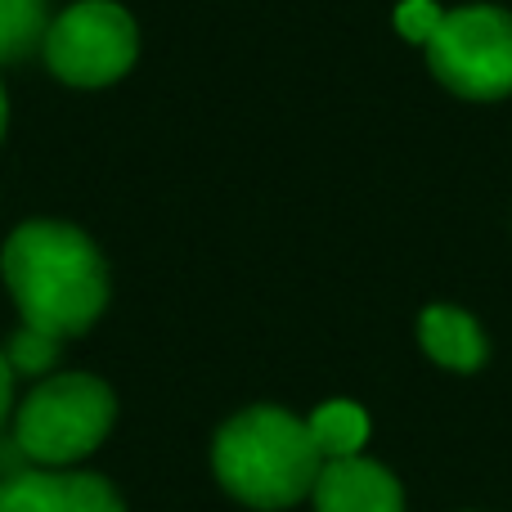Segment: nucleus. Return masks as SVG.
I'll use <instances>...</instances> for the list:
<instances>
[{
	"mask_svg": "<svg viewBox=\"0 0 512 512\" xmlns=\"http://www.w3.org/2000/svg\"><path fill=\"white\" fill-rule=\"evenodd\" d=\"M5 360L14 373H45L54 360H59V342L45 333H32V328H18L9 351H5Z\"/></svg>",
	"mask_w": 512,
	"mask_h": 512,
	"instance_id": "11",
	"label": "nucleus"
},
{
	"mask_svg": "<svg viewBox=\"0 0 512 512\" xmlns=\"http://www.w3.org/2000/svg\"><path fill=\"white\" fill-rule=\"evenodd\" d=\"M50 32V0H0V63H23Z\"/></svg>",
	"mask_w": 512,
	"mask_h": 512,
	"instance_id": "10",
	"label": "nucleus"
},
{
	"mask_svg": "<svg viewBox=\"0 0 512 512\" xmlns=\"http://www.w3.org/2000/svg\"><path fill=\"white\" fill-rule=\"evenodd\" d=\"M310 441L319 445L324 459H351L369 441V414L355 400H324L315 414L306 418Z\"/></svg>",
	"mask_w": 512,
	"mask_h": 512,
	"instance_id": "9",
	"label": "nucleus"
},
{
	"mask_svg": "<svg viewBox=\"0 0 512 512\" xmlns=\"http://www.w3.org/2000/svg\"><path fill=\"white\" fill-rule=\"evenodd\" d=\"M0 274L23 328L54 342L77 337L108 306V261L86 230L68 221H23L0 248Z\"/></svg>",
	"mask_w": 512,
	"mask_h": 512,
	"instance_id": "1",
	"label": "nucleus"
},
{
	"mask_svg": "<svg viewBox=\"0 0 512 512\" xmlns=\"http://www.w3.org/2000/svg\"><path fill=\"white\" fill-rule=\"evenodd\" d=\"M117 418V396L95 373H54L23 400L14 441L45 468H68L104 445Z\"/></svg>",
	"mask_w": 512,
	"mask_h": 512,
	"instance_id": "3",
	"label": "nucleus"
},
{
	"mask_svg": "<svg viewBox=\"0 0 512 512\" xmlns=\"http://www.w3.org/2000/svg\"><path fill=\"white\" fill-rule=\"evenodd\" d=\"M427 50V68L445 90L472 104L512 95V14L499 5L445 9Z\"/></svg>",
	"mask_w": 512,
	"mask_h": 512,
	"instance_id": "4",
	"label": "nucleus"
},
{
	"mask_svg": "<svg viewBox=\"0 0 512 512\" xmlns=\"http://www.w3.org/2000/svg\"><path fill=\"white\" fill-rule=\"evenodd\" d=\"M418 342L441 369L454 373H477L490 355L481 324L459 306H427L418 319Z\"/></svg>",
	"mask_w": 512,
	"mask_h": 512,
	"instance_id": "8",
	"label": "nucleus"
},
{
	"mask_svg": "<svg viewBox=\"0 0 512 512\" xmlns=\"http://www.w3.org/2000/svg\"><path fill=\"white\" fill-rule=\"evenodd\" d=\"M310 495H315V512H405L400 481L364 454L324 459Z\"/></svg>",
	"mask_w": 512,
	"mask_h": 512,
	"instance_id": "7",
	"label": "nucleus"
},
{
	"mask_svg": "<svg viewBox=\"0 0 512 512\" xmlns=\"http://www.w3.org/2000/svg\"><path fill=\"white\" fill-rule=\"evenodd\" d=\"M0 512H126L95 472H23L0 486Z\"/></svg>",
	"mask_w": 512,
	"mask_h": 512,
	"instance_id": "6",
	"label": "nucleus"
},
{
	"mask_svg": "<svg viewBox=\"0 0 512 512\" xmlns=\"http://www.w3.org/2000/svg\"><path fill=\"white\" fill-rule=\"evenodd\" d=\"M441 18H445V9L436 5V0H405V5L396 9V32L405 36L409 45H427Z\"/></svg>",
	"mask_w": 512,
	"mask_h": 512,
	"instance_id": "12",
	"label": "nucleus"
},
{
	"mask_svg": "<svg viewBox=\"0 0 512 512\" xmlns=\"http://www.w3.org/2000/svg\"><path fill=\"white\" fill-rule=\"evenodd\" d=\"M9 400H14V369H9L5 351H0V423H5V414H9Z\"/></svg>",
	"mask_w": 512,
	"mask_h": 512,
	"instance_id": "13",
	"label": "nucleus"
},
{
	"mask_svg": "<svg viewBox=\"0 0 512 512\" xmlns=\"http://www.w3.org/2000/svg\"><path fill=\"white\" fill-rule=\"evenodd\" d=\"M9 131V95H5V81H0V140Z\"/></svg>",
	"mask_w": 512,
	"mask_h": 512,
	"instance_id": "14",
	"label": "nucleus"
},
{
	"mask_svg": "<svg viewBox=\"0 0 512 512\" xmlns=\"http://www.w3.org/2000/svg\"><path fill=\"white\" fill-rule=\"evenodd\" d=\"M45 68L77 90L122 81L140 59V23L117 0H77L45 32Z\"/></svg>",
	"mask_w": 512,
	"mask_h": 512,
	"instance_id": "5",
	"label": "nucleus"
},
{
	"mask_svg": "<svg viewBox=\"0 0 512 512\" xmlns=\"http://www.w3.org/2000/svg\"><path fill=\"white\" fill-rule=\"evenodd\" d=\"M212 468L239 504L279 512L315 490L324 454L297 414L279 405H252L216 432Z\"/></svg>",
	"mask_w": 512,
	"mask_h": 512,
	"instance_id": "2",
	"label": "nucleus"
}]
</instances>
